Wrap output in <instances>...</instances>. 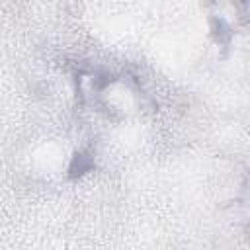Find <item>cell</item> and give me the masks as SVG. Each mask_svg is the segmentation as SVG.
<instances>
[{"mask_svg":"<svg viewBox=\"0 0 250 250\" xmlns=\"http://www.w3.org/2000/svg\"><path fill=\"white\" fill-rule=\"evenodd\" d=\"M240 6H242V10L250 16V0H240Z\"/></svg>","mask_w":250,"mask_h":250,"instance_id":"6da1fadb","label":"cell"}]
</instances>
